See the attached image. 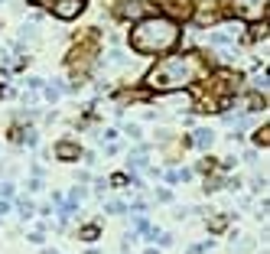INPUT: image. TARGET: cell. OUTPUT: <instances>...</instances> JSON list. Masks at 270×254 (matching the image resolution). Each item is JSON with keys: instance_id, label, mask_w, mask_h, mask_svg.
<instances>
[{"instance_id": "cell-1", "label": "cell", "mask_w": 270, "mask_h": 254, "mask_svg": "<svg viewBox=\"0 0 270 254\" xmlns=\"http://www.w3.org/2000/svg\"><path fill=\"white\" fill-rule=\"evenodd\" d=\"M202 75V59L199 55H170L160 65H153L147 75V85L156 92H173V88H185L189 82Z\"/></svg>"}, {"instance_id": "cell-2", "label": "cell", "mask_w": 270, "mask_h": 254, "mask_svg": "<svg viewBox=\"0 0 270 254\" xmlns=\"http://www.w3.org/2000/svg\"><path fill=\"white\" fill-rule=\"evenodd\" d=\"M179 39V26L173 23L170 16H147L140 20L131 33V46L137 52H147V55H156V52H166Z\"/></svg>"}, {"instance_id": "cell-3", "label": "cell", "mask_w": 270, "mask_h": 254, "mask_svg": "<svg viewBox=\"0 0 270 254\" xmlns=\"http://www.w3.org/2000/svg\"><path fill=\"white\" fill-rule=\"evenodd\" d=\"M33 3H46L59 20H75L85 10V0H33Z\"/></svg>"}, {"instance_id": "cell-4", "label": "cell", "mask_w": 270, "mask_h": 254, "mask_svg": "<svg viewBox=\"0 0 270 254\" xmlns=\"http://www.w3.org/2000/svg\"><path fill=\"white\" fill-rule=\"evenodd\" d=\"M231 10L241 20H261L267 13V0H231Z\"/></svg>"}, {"instance_id": "cell-5", "label": "cell", "mask_w": 270, "mask_h": 254, "mask_svg": "<svg viewBox=\"0 0 270 254\" xmlns=\"http://www.w3.org/2000/svg\"><path fill=\"white\" fill-rule=\"evenodd\" d=\"M156 7L170 20H189L192 16V0H156Z\"/></svg>"}, {"instance_id": "cell-6", "label": "cell", "mask_w": 270, "mask_h": 254, "mask_svg": "<svg viewBox=\"0 0 270 254\" xmlns=\"http://www.w3.org/2000/svg\"><path fill=\"white\" fill-rule=\"evenodd\" d=\"M140 13H143V3H140V0H134V3L124 0L121 10H117V16H127V20H131V16H140Z\"/></svg>"}, {"instance_id": "cell-7", "label": "cell", "mask_w": 270, "mask_h": 254, "mask_svg": "<svg viewBox=\"0 0 270 254\" xmlns=\"http://www.w3.org/2000/svg\"><path fill=\"white\" fill-rule=\"evenodd\" d=\"M55 156H62V160H78L82 150H78L75 144H59V147H55Z\"/></svg>"}, {"instance_id": "cell-8", "label": "cell", "mask_w": 270, "mask_h": 254, "mask_svg": "<svg viewBox=\"0 0 270 254\" xmlns=\"http://www.w3.org/2000/svg\"><path fill=\"white\" fill-rule=\"evenodd\" d=\"M143 166H147V147H140V150L131 153V169H143Z\"/></svg>"}, {"instance_id": "cell-9", "label": "cell", "mask_w": 270, "mask_h": 254, "mask_svg": "<svg viewBox=\"0 0 270 254\" xmlns=\"http://www.w3.org/2000/svg\"><path fill=\"white\" fill-rule=\"evenodd\" d=\"M192 144H199V147H212V144H215V134H212V131H199Z\"/></svg>"}, {"instance_id": "cell-10", "label": "cell", "mask_w": 270, "mask_h": 254, "mask_svg": "<svg viewBox=\"0 0 270 254\" xmlns=\"http://www.w3.org/2000/svg\"><path fill=\"white\" fill-rule=\"evenodd\" d=\"M156 199H160V202H170L173 193H170V189H156Z\"/></svg>"}, {"instance_id": "cell-11", "label": "cell", "mask_w": 270, "mask_h": 254, "mask_svg": "<svg viewBox=\"0 0 270 254\" xmlns=\"http://www.w3.org/2000/svg\"><path fill=\"white\" fill-rule=\"evenodd\" d=\"M0 196H3V199H10V196H13V186L3 183V186H0Z\"/></svg>"}, {"instance_id": "cell-12", "label": "cell", "mask_w": 270, "mask_h": 254, "mask_svg": "<svg viewBox=\"0 0 270 254\" xmlns=\"http://www.w3.org/2000/svg\"><path fill=\"white\" fill-rule=\"evenodd\" d=\"M108 212H114V215H117V212H124V202H108Z\"/></svg>"}, {"instance_id": "cell-13", "label": "cell", "mask_w": 270, "mask_h": 254, "mask_svg": "<svg viewBox=\"0 0 270 254\" xmlns=\"http://www.w3.org/2000/svg\"><path fill=\"white\" fill-rule=\"evenodd\" d=\"M7 212H10V202H0V218L7 215Z\"/></svg>"}, {"instance_id": "cell-14", "label": "cell", "mask_w": 270, "mask_h": 254, "mask_svg": "<svg viewBox=\"0 0 270 254\" xmlns=\"http://www.w3.org/2000/svg\"><path fill=\"white\" fill-rule=\"evenodd\" d=\"M0 3H3V0H0Z\"/></svg>"}]
</instances>
